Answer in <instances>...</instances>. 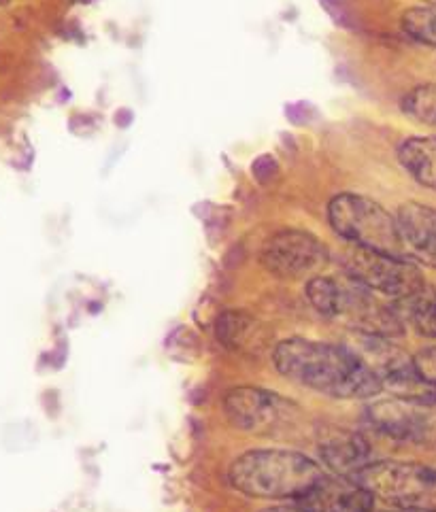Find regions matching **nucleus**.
Segmentation results:
<instances>
[{
    "label": "nucleus",
    "mask_w": 436,
    "mask_h": 512,
    "mask_svg": "<svg viewBox=\"0 0 436 512\" xmlns=\"http://www.w3.org/2000/svg\"><path fill=\"white\" fill-rule=\"evenodd\" d=\"M394 512H405V510H394Z\"/></svg>",
    "instance_id": "obj_20"
},
{
    "label": "nucleus",
    "mask_w": 436,
    "mask_h": 512,
    "mask_svg": "<svg viewBox=\"0 0 436 512\" xmlns=\"http://www.w3.org/2000/svg\"><path fill=\"white\" fill-rule=\"evenodd\" d=\"M398 160L409 177L436 192V136H411L398 147Z\"/></svg>",
    "instance_id": "obj_11"
},
{
    "label": "nucleus",
    "mask_w": 436,
    "mask_h": 512,
    "mask_svg": "<svg viewBox=\"0 0 436 512\" xmlns=\"http://www.w3.org/2000/svg\"><path fill=\"white\" fill-rule=\"evenodd\" d=\"M328 258V249L320 238L303 230H281L273 234L260 253L262 266L281 279L320 275Z\"/></svg>",
    "instance_id": "obj_6"
},
{
    "label": "nucleus",
    "mask_w": 436,
    "mask_h": 512,
    "mask_svg": "<svg viewBox=\"0 0 436 512\" xmlns=\"http://www.w3.org/2000/svg\"><path fill=\"white\" fill-rule=\"evenodd\" d=\"M260 334L262 328L258 326L256 319H251L241 311H228L217 321V338L222 340V345L234 351L262 345L264 340Z\"/></svg>",
    "instance_id": "obj_12"
},
{
    "label": "nucleus",
    "mask_w": 436,
    "mask_h": 512,
    "mask_svg": "<svg viewBox=\"0 0 436 512\" xmlns=\"http://www.w3.org/2000/svg\"><path fill=\"white\" fill-rule=\"evenodd\" d=\"M320 457L334 474L349 476V479H356L366 466L373 464L366 440L360 434L343 430L322 440Z\"/></svg>",
    "instance_id": "obj_10"
},
{
    "label": "nucleus",
    "mask_w": 436,
    "mask_h": 512,
    "mask_svg": "<svg viewBox=\"0 0 436 512\" xmlns=\"http://www.w3.org/2000/svg\"><path fill=\"white\" fill-rule=\"evenodd\" d=\"M332 230L354 247L381 251L407 258L396 217L373 198L360 194H339L328 204Z\"/></svg>",
    "instance_id": "obj_3"
},
{
    "label": "nucleus",
    "mask_w": 436,
    "mask_h": 512,
    "mask_svg": "<svg viewBox=\"0 0 436 512\" xmlns=\"http://www.w3.org/2000/svg\"><path fill=\"white\" fill-rule=\"evenodd\" d=\"M396 221L407 258L436 268V209L422 202H405Z\"/></svg>",
    "instance_id": "obj_9"
},
{
    "label": "nucleus",
    "mask_w": 436,
    "mask_h": 512,
    "mask_svg": "<svg viewBox=\"0 0 436 512\" xmlns=\"http://www.w3.org/2000/svg\"><path fill=\"white\" fill-rule=\"evenodd\" d=\"M326 476L322 466L311 457L264 449L249 451L234 459L230 468V483L249 498L262 500H300Z\"/></svg>",
    "instance_id": "obj_2"
},
{
    "label": "nucleus",
    "mask_w": 436,
    "mask_h": 512,
    "mask_svg": "<svg viewBox=\"0 0 436 512\" xmlns=\"http://www.w3.org/2000/svg\"><path fill=\"white\" fill-rule=\"evenodd\" d=\"M9 3H13V0H0V5H9Z\"/></svg>",
    "instance_id": "obj_19"
},
{
    "label": "nucleus",
    "mask_w": 436,
    "mask_h": 512,
    "mask_svg": "<svg viewBox=\"0 0 436 512\" xmlns=\"http://www.w3.org/2000/svg\"><path fill=\"white\" fill-rule=\"evenodd\" d=\"M224 411L237 430L266 434L277 430V425L288 419L290 402H285L273 391L239 387L228 391L224 398Z\"/></svg>",
    "instance_id": "obj_7"
},
{
    "label": "nucleus",
    "mask_w": 436,
    "mask_h": 512,
    "mask_svg": "<svg viewBox=\"0 0 436 512\" xmlns=\"http://www.w3.org/2000/svg\"><path fill=\"white\" fill-rule=\"evenodd\" d=\"M262 512H307V510H303L300 506H294V508H288V506H275V508H266V510H262Z\"/></svg>",
    "instance_id": "obj_18"
},
{
    "label": "nucleus",
    "mask_w": 436,
    "mask_h": 512,
    "mask_svg": "<svg viewBox=\"0 0 436 512\" xmlns=\"http://www.w3.org/2000/svg\"><path fill=\"white\" fill-rule=\"evenodd\" d=\"M396 311L400 319L411 323L419 334L436 340V294L428 287L407 300L396 302Z\"/></svg>",
    "instance_id": "obj_13"
},
{
    "label": "nucleus",
    "mask_w": 436,
    "mask_h": 512,
    "mask_svg": "<svg viewBox=\"0 0 436 512\" xmlns=\"http://www.w3.org/2000/svg\"><path fill=\"white\" fill-rule=\"evenodd\" d=\"M415 366L422 377L436 391V347L424 349L415 355Z\"/></svg>",
    "instance_id": "obj_17"
},
{
    "label": "nucleus",
    "mask_w": 436,
    "mask_h": 512,
    "mask_svg": "<svg viewBox=\"0 0 436 512\" xmlns=\"http://www.w3.org/2000/svg\"><path fill=\"white\" fill-rule=\"evenodd\" d=\"M373 498L394 510L436 512V468L417 462H373L358 476Z\"/></svg>",
    "instance_id": "obj_4"
},
{
    "label": "nucleus",
    "mask_w": 436,
    "mask_h": 512,
    "mask_svg": "<svg viewBox=\"0 0 436 512\" xmlns=\"http://www.w3.org/2000/svg\"><path fill=\"white\" fill-rule=\"evenodd\" d=\"M402 30L411 39L436 47V5L413 7L402 15Z\"/></svg>",
    "instance_id": "obj_16"
},
{
    "label": "nucleus",
    "mask_w": 436,
    "mask_h": 512,
    "mask_svg": "<svg viewBox=\"0 0 436 512\" xmlns=\"http://www.w3.org/2000/svg\"><path fill=\"white\" fill-rule=\"evenodd\" d=\"M373 493L349 476H324L309 493L298 500L307 512H373Z\"/></svg>",
    "instance_id": "obj_8"
},
{
    "label": "nucleus",
    "mask_w": 436,
    "mask_h": 512,
    "mask_svg": "<svg viewBox=\"0 0 436 512\" xmlns=\"http://www.w3.org/2000/svg\"><path fill=\"white\" fill-rule=\"evenodd\" d=\"M343 268L345 277L394 302L407 300L426 289L422 268L400 255L351 247L343 258Z\"/></svg>",
    "instance_id": "obj_5"
},
{
    "label": "nucleus",
    "mask_w": 436,
    "mask_h": 512,
    "mask_svg": "<svg viewBox=\"0 0 436 512\" xmlns=\"http://www.w3.org/2000/svg\"><path fill=\"white\" fill-rule=\"evenodd\" d=\"M402 111H405L417 124L436 128V83L417 85L405 98H402Z\"/></svg>",
    "instance_id": "obj_15"
},
{
    "label": "nucleus",
    "mask_w": 436,
    "mask_h": 512,
    "mask_svg": "<svg viewBox=\"0 0 436 512\" xmlns=\"http://www.w3.org/2000/svg\"><path fill=\"white\" fill-rule=\"evenodd\" d=\"M347 296V279H334L317 275L307 283V298L313 309L324 317H341Z\"/></svg>",
    "instance_id": "obj_14"
},
{
    "label": "nucleus",
    "mask_w": 436,
    "mask_h": 512,
    "mask_svg": "<svg viewBox=\"0 0 436 512\" xmlns=\"http://www.w3.org/2000/svg\"><path fill=\"white\" fill-rule=\"evenodd\" d=\"M273 362L285 379L330 398L366 400L383 391L377 374L349 347L290 338L277 345Z\"/></svg>",
    "instance_id": "obj_1"
}]
</instances>
